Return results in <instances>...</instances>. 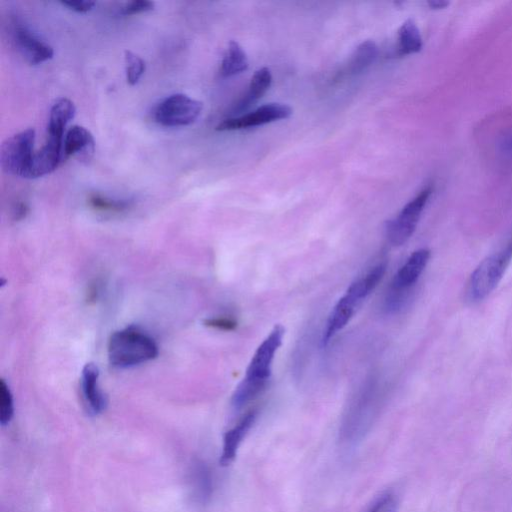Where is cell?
<instances>
[{
	"label": "cell",
	"mask_w": 512,
	"mask_h": 512,
	"mask_svg": "<svg viewBox=\"0 0 512 512\" xmlns=\"http://www.w3.org/2000/svg\"><path fill=\"white\" fill-rule=\"evenodd\" d=\"M292 108L282 103L264 104L252 112L233 116L223 120L216 126L218 131H234L268 124L274 121L289 118Z\"/></svg>",
	"instance_id": "cell-7"
},
{
	"label": "cell",
	"mask_w": 512,
	"mask_h": 512,
	"mask_svg": "<svg viewBox=\"0 0 512 512\" xmlns=\"http://www.w3.org/2000/svg\"><path fill=\"white\" fill-rule=\"evenodd\" d=\"M64 158L63 139L48 136L42 148L34 153L26 178L35 179L52 173Z\"/></svg>",
	"instance_id": "cell-9"
},
{
	"label": "cell",
	"mask_w": 512,
	"mask_h": 512,
	"mask_svg": "<svg viewBox=\"0 0 512 512\" xmlns=\"http://www.w3.org/2000/svg\"><path fill=\"white\" fill-rule=\"evenodd\" d=\"M28 213V206L26 203L19 202L16 204L13 212V216L16 220L22 219Z\"/></svg>",
	"instance_id": "cell-30"
},
{
	"label": "cell",
	"mask_w": 512,
	"mask_h": 512,
	"mask_svg": "<svg viewBox=\"0 0 512 512\" xmlns=\"http://www.w3.org/2000/svg\"><path fill=\"white\" fill-rule=\"evenodd\" d=\"M392 495L384 494L380 498H378L368 509L367 512H381L384 510L385 506L391 501Z\"/></svg>",
	"instance_id": "cell-29"
},
{
	"label": "cell",
	"mask_w": 512,
	"mask_h": 512,
	"mask_svg": "<svg viewBox=\"0 0 512 512\" xmlns=\"http://www.w3.org/2000/svg\"><path fill=\"white\" fill-rule=\"evenodd\" d=\"M14 415V402L11 390L4 379L0 380V424L10 423Z\"/></svg>",
	"instance_id": "cell-24"
},
{
	"label": "cell",
	"mask_w": 512,
	"mask_h": 512,
	"mask_svg": "<svg viewBox=\"0 0 512 512\" xmlns=\"http://www.w3.org/2000/svg\"><path fill=\"white\" fill-rule=\"evenodd\" d=\"M14 40L22 56L31 65L48 61L54 55L53 48L25 26L15 27Z\"/></svg>",
	"instance_id": "cell-10"
},
{
	"label": "cell",
	"mask_w": 512,
	"mask_h": 512,
	"mask_svg": "<svg viewBox=\"0 0 512 512\" xmlns=\"http://www.w3.org/2000/svg\"><path fill=\"white\" fill-rule=\"evenodd\" d=\"M194 472V480L199 497L202 500H206L212 492V476L210 470L205 464L198 463Z\"/></svg>",
	"instance_id": "cell-25"
},
{
	"label": "cell",
	"mask_w": 512,
	"mask_h": 512,
	"mask_svg": "<svg viewBox=\"0 0 512 512\" xmlns=\"http://www.w3.org/2000/svg\"><path fill=\"white\" fill-rule=\"evenodd\" d=\"M428 4L433 9H441L445 8L449 3L445 1H430Z\"/></svg>",
	"instance_id": "cell-31"
},
{
	"label": "cell",
	"mask_w": 512,
	"mask_h": 512,
	"mask_svg": "<svg viewBox=\"0 0 512 512\" xmlns=\"http://www.w3.org/2000/svg\"><path fill=\"white\" fill-rule=\"evenodd\" d=\"M284 328L276 325L256 349L247 367L245 378L267 384L274 355L282 343Z\"/></svg>",
	"instance_id": "cell-8"
},
{
	"label": "cell",
	"mask_w": 512,
	"mask_h": 512,
	"mask_svg": "<svg viewBox=\"0 0 512 512\" xmlns=\"http://www.w3.org/2000/svg\"><path fill=\"white\" fill-rule=\"evenodd\" d=\"M386 262H380L365 275L355 280L347 289L346 294L358 304L363 301L378 285L386 272Z\"/></svg>",
	"instance_id": "cell-17"
},
{
	"label": "cell",
	"mask_w": 512,
	"mask_h": 512,
	"mask_svg": "<svg viewBox=\"0 0 512 512\" xmlns=\"http://www.w3.org/2000/svg\"><path fill=\"white\" fill-rule=\"evenodd\" d=\"M272 75L268 68L258 69L251 78L248 91L235 105L234 114H239L254 105L270 88Z\"/></svg>",
	"instance_id": "cell-15"
},
{
	"label": "cell",
	"mask_w": 512,
	"mask_h": 512,
	"mask_svg": "<svg viewBox=\"0 0 512 512\" xmlns=\"http://www.w3.org/2000/svg\"><path fill=\"white\" fill-rule=\"evenodd\" d=\"M422 48V37L416 23L412 19L406 20L398 30L399 55L417 53Z\"/></svg>",
	"instance_id": "cell-19"
},
{
	"label": "cell",
	"mask_w": 512,
	"mask_h": 512,
	"mask_svg": "<svg viewBox=\"0 0 512 512\" xmlns=\"http://www.w3.org/2000/svg\"><path fill=\"white\" fill-rule=\"evenodd\" d=\"M430 258V250L420 248L414 251L393 277L384 300L387 312H396L407 301L409 294L424 271Z\"/></svg>",
	"instance_id": "cell-3"
},
{
	"label": "cell",
	"mask_w": 512,
	"mask_h": 512,
	"mask_svg": "<svg viewBox=\"0 0 512 512\" xmlns=\"http://www.w3.org/2000/svg\"><path fill=\"white\" fill-rule=\"evenodd\" d=\"M431 194L432 187L428 185L387 222L386 235L391 244L400 246L412 236Z\"/></svg>",
	"instance_id": "cell-6"
},
{
	"label": "cell",
	"mask_w": 512,
	"mask_h": 512,
	"mask_svg": "<svg viewBox=\"0 0 512 512\" xmlns=\"http://www.w3.org/2000/svg\"><path fill=\"white\" fill-rule=\"evenodd\" d=\"M124 60L127 82L130 85H135L145 72V62L140 56L129 50L124 52Z\"/></svg>",
	"instance_id": "cell-23"
},
{
	"label": "cell",
	"mask_w": 512,
	"mask_h": 512,
	"mask_svg": "<svg viewBox=\"0 0 512 512\" xmlns=\"http://www.w3.org/2000/svg\"><path fill=\"white\" fill-rule=\"evenodd\" d=\"M61 4L75 12L86 13L94 7L95 2H92V1H62Z\"/></svg>",
	"instance_id": "cell-28"
},
{
	"label": "cell",
	"mask_w": 512,
	"mask_h": 512,
	"mask_svg": "<svg viewBox=\"0 0 512 512\" xmlns=\"http://www.w3.org/2000/svg\"><path fill=\"white\" fill-rule=\"evenodd\" d=\"M203 109L202 102L177 93L163 99L154 109V120L165 127L187 126L194 123Z\"/></svg>",
	"instance_id": "cell-5"
},
{
	"label": "cell",
	"mask_w": 512,
	"mask_h": 512,
	"mask_svg": "<svg viewBox=\"0 0 512 512\" xmlns=\"http://www.w3.org/2000/svg\"><path fill=\"white\" fill-rule=\"evenodd\" d=\"M95 149L93 135L85 127L74 125L69 128L63 139L64 157L78 156L89 159Z\"/></svg>",
	"instance_id": "cell-13"
},
{
	"label": "cell",
	"mask_w": 512,
	"mask_h": 512,
	"mask_svg": "<svg viewBox=\"0 0 512 512\" xmlns=\"http://www.w3.org/2000/svg\"><path fill=\"white\" fill-rule=\"evenodd\" d=\"M357 305L358 303L346 293L338 300L326 322L322 336L323 344H327L338 331L346 326Z\"/></svg>",
	"instance_id": "cell-14"
},
{
	"label": "cell",
	"mask_w": 512,
	"mask_h": 512,
	"mask_svg": "<svg viewBox=\"0 0 512 512\" xmlns=\"http://www.w3.org/2000/svg\"><path fill=\"white\" fill-rule=\"evenodd\" d=\"M154 8V2L147 0H135L127 3L121 9L123 15H134L150 11Z\"/></svg>",
	"instance_id": "cell-26"
},
{
	"label": "cell",
	"mask_w": 512,
	"mask_h": 512,
	"mask_svg": "<svg viewBox=\"0 0 512 512\" xmlns=\"http://www.w3.org/2000/svg\"><path fill=\"white\" fill-rule=\"evenodd\" d=\"M99 370L93 363H87L81 372L80 387L83 402L87 411L92 415L102 413L107 400L99 387Z\"/></svg>",
	"instance_id": "cell-11"
},
{
	"label": "cell",
	"mask_w": 512,
	"mask_h": 512,
	"mask_svg": "<svg viewBox=\"0 0 512 512\" xmlns=\"http://www.w3.org/2000/svg\"><path fill=\"white\" fill-rule=\"evenodd\" d=\"M88 203L93 209L108 213H121L131 206L130 201L114 200L99 194L90 195Z\"/></svg>",
	"instance_id": "cell-22"
},
{
	"label": "cell",
	"mask_w": 512,
	"mask_h": 512,
	"mask_svg": "<svg viewBox=\"0 0 512 512\" xmlns=\"http://www.w3.org/2000/svg\"><path fill=\"white\" fill-rule=\"evenodd\" d=\"M384 512H395V503L393 499L386 505Z\"/></svg>",
	"instance_id": "cell-32"
},
{
	"label": "cell",
	"mask_w": 512,
	"mask_h": 512,
	"mask_svg": "<svg viewBox=\"0 0 512 512\" xmlns=\"http://www.w3.org/2000/svg\"><path fill=\"white\" fill-rule=\"evenodd\" d=\"M204 324L208 327L219 330H234L237 327V321L231 317H213L206 319Z\"/></svg>",
	"instance_id": "cell-27"
},
{
	"label": "cell",
	"mask_w": 512,
	"mask_h": 512,
	"mask_svg": "<svg viewBox=\"0 0 512 512\" xmlns=\"http://www.w3.org/2000/svg\"><path fill=\"white\" fill-rule=\"evenodd\" d=\"M248 58L243 48L236 41H230L221 63V75L231 77L248 68Z\"/></svg>",
	"instance_id": "cell-18"
},
{
	"label": "cell",
	"mask_w": 512,
	"mask_h": 512,
	"mask_svg": "<svg viewBox=\"0 0 512 512\" xmlns=\"http://www.w3.org/2000/svg\"><path fill=\"white\" fill-rule=\"evenodd\" d=\"M377 52V46L373 41L367 40L361 43L350 60L349 71L357 73L371 65L377 56Z\"/></svg>",
	"instance_id": "cell-21"
},
{
	"label": "cell",
	"mask_w": 512,
	"mask_h": 512,
	"mask_svg": "<svg viewBox=\"0 0 512 512\" xmlns=\"http://www.w3.org/2000/svg\"><path fill=\"white\" fill-rule=\"evenodd\" d=\"M108 360L115 368H130L153 360L158 355L155 340L138 327L114 332L108 342Z\"/></svg>",
	"instance_id": "cell-1"
},
{
	"label": "cell",
	"mask_w": 512,
	"mask_h": 512,
	"mask_svg": "<svg viewBox=\"0 0 512 512\" xmlns=\"http://www.w3.org/2000/svg\"><path fill=\"white\" fill-rule=\"evenodd\" d=\"M511 260L512 241L483 259L469 278L467 289L469 299L481 301L486 298L502 279Z\"/></svg>",
	"instance_id": "cell-2"
},
{
	"label": "cell",
	"mask_w": 512,
	"mask_h": 512,
	"mask_svg": "<svg viewBox=\"0 0 512 512\" xmlns=\"http://www.w3.org/2000/svg\"><path fill=\"white\" fill-rule=\"evenodd\" d=\"M35 130L28 128L7 138L0 148L2 169L26 178L34 155Z\"/></svg>",
	"instance_id": "cell-4"
},
{
	"label": "cell",
	"mask_w": 512,
	"mask_h": 512,
	"mask_svg": "<svg viewBox=\"0 0 512 512\" xmlns=\"http://www.w3.org/2000/svg\"><path fill=\"white\" fill-rule=\"evenodd\" d=\"M76 107L68 98L57 99L50 109L48 136L63 139L67 124L75 117Z\"/></svg>",
	"instance_id": "cell-16"
},
{
	"label": "cell",
	"mask_w": 512,
	"mask_h": 512,
	"mask_svg": "<svg viewBox=\"0 0 512 512\" xmlns=\"http://www.w3.org/2000/svg\"><path fill=\"white\" fill-rule=\"evenodd\" d=\"M257 410L246 412L239 421L227 430L223 436L220 464L227 466L235 459L239 446L257 418Z\"/></svg>",
	"instance_id": "cell-12"
},
{
	"label": "cell",
	"mask_w": 512,
	"mask_h": 512,
	"mask_svg": "<svg viewBox=\"0 0 512 512\" xmlns=\"http://www.w3.org/2000/svg\"><path fill=\"white\" fill-rule=\"evenodd\" d=\"M267 384L246 379L245 377L238 384L231 398V405L235 410H240L250 401L256 398Z\"/></svg>",
	"instance_id": "cell-20"
}]
</instances>
